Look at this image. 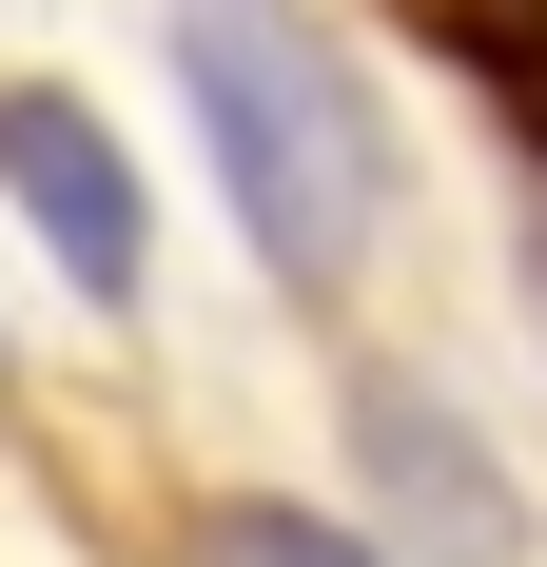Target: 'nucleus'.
I'll return each mask as SVG.
<instances>
[{"instance_id": "f257e3e1", "label": "nucleus", "mask_w": 547, "mask_h": 567, "mask_svg": "<svg viewBox=\"0 0 547 567\" xmlns=\"http://www.w3.org/2000/svg\"><path fill=\"white\" fill-rule=\"evenodd\" d=\"M176 79H196V157H216L235 235L293 293H352L372 255V99L293 0H176Z\"/></svg>"}, {"instance_id": "f03ea898", "label": "nucleus", "mask_w": 547, "mask_h": 567, "mask_svg": "<svg viewBox=\"0 0 547 567\" xmlns=\"http://www.w3.org/2000/svg\"><path fill=\"white\" fill-rule=\"evenodd\" d=\"M352 489L411 528V567H508L528 548V489L489 470V431L450 392H411V372H352Z\"/></svg>"}, {"instance_id": "7ed1b4c3", "label": "nucleus", "mask_w": 547, "mask_h": 567, "mask_svg": "<svg viewBox=\"0 0 547 567\" xmlns=\"http://www.w3.org/2000/svg\"><path fill=\"white\" fill-rule=\"evenodd\" d=\"M0 196L40 216V255H59L79 293H99V313H117L137 275H157V216H137V176H117V137H99L79 99H40V79H0Z\"/></svg>"}, {"instance_id": "20e7f679", "label": "nucleus", "mask_w": 547, "mask_h": 567, "mask_svg": "<svg viewBox=\"0 0 547 567\" xmlns=\"http://www.w3.org/2000/svg\"><path fill=\"white\" fill-rule=\"evenodd\" d=\"M176 567H391V548H352V528H313V509H196Z\"/></svg>"}]
</instances>
